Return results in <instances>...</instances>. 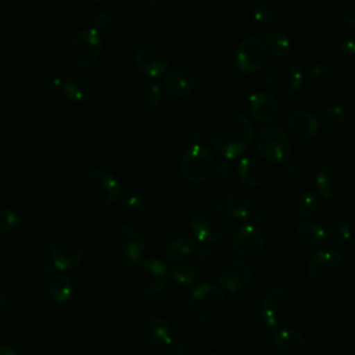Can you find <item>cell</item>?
Wrapping results in <instances>:
<instances>
[{"label":"cell","instance_id":"9c48e42d","mask_svg":"<svg viewBox=\"0 0 355 355\" xmlns=\"http://www.w3.org/2000/svg\"><path fill=\"white\" fill-rule=\"evenodd\" d=\"M257 150L261 158L270 164H284L293 153L287 133L279 126H265L257 136Z\"/></svg>","mask_w":355,"mask_h":355},{"label":"cell","instance_id":"836d02e7","mask_svg":"<svg viewBox=\"0 0 355 355\" xmlns=\"http://www.w3.org/2000/svg\"><path fill=\"white\" fill-rule=\"evenodd\" d=\"M169 277L179 286H191L197 282V272L184 262H178L172 265L168 270Z\"/></svg>","mask_w":355,"mask_h":355},{"label":"cell","instance_id":"603a6c76","mask_svg":"<svg viewBox=\"0 0 355 355\" xmlns=\"http://www.w3.org/2000/svg\"><path fill=\"white\" fill-rule=\"evenodd\" d=\"M333 46L343 54L355 55V17L343 15L331 28Z\"/></svg>","mask_w":355,"mask_h":355},{"label":"cell","instance_id":"f1b7e54d","mask_svg":"<svg viewBox=\"0 0 355 355\" xmlns=\"http://www.w3.org/2000/svg\"><path fill=\"white\" fill-rule=\"evenodd\" d=\"M225 208L230 218L244 220L251 215V200L245 193L234 190L226 196Z\"/></svg>","mask_w":355,"mask_h":355},{"label":"cell","instance_id":"3957f363","mask_svg":"<svg viewBox=\"0 0 355 355\" xmlns=\"http://www.w3.org/2000/svg\"><path fill=\"white\" fill-rule=\"evenodd\" d=\"M305 268L309 280L324 291L341 288L349 272L344 255L331 247H322L313 251L308 257Z\"/></svg>","mask_w":355,"mask_h":355},{"label":"cell","instance_id":"1f68e13d","mask_svg":"<svg viewBox=\"0 0 355 355\" xmlns=\"http://www.w3.org/2000/svg\"><path fill=\"white\" fill-rule=\"evenodd\" d=\"M265 44L268 49V53H272L275 57L283 58L291 54L293 43L288 35H286L282 31H270L268 32L265 37Z\"/></svg>","mask_w":355,"mask_h":355},{"label":"cell","instance_id":"d6986e66","mask_svg":"<svg viewBox=\"0 0 355 355\" xmlns=\"http://www.w3.org/2000/svg\"><path fill=\"white\" fill-rule=\"evenodd\" d=\"M286 129L291 139L308 141L316 137L319 132V121L316 115L309 111H295L287 118Z\"/></svg>","mask_w":355,"mask_h":355},{"label":"cell","instance_id":"ab89813d","mask_svg":"<svg viewBox=\"0 0 355 355\" xmlns=\"http://www.w3.org/2000/svg\"><path fill=\"white\" fill-rule=\"evenodd\" d=\"M19 226V216L8 207H0V233L7 234Z\"/></svg>","mask_w":355,"mask_h":355},{"label":"cell","instance_id":"8fae6325","mask_svg":"<svg viewBox=\"0 0 355 355\" xmlns=\"http://www.w3.org/2000/svg\"><path fill=\"white\" fill-rule=\"evenodd\" d=\"M103 40L100 32L94 28L80 29L71 40L69 58L72 64L80 69L92 67L100 57Z\"/></svg>","mask_w":355,"mask_h":355},{"label":"cell","instance_id":"7c38bea8","mask_svg":"<svg viewBox=\"0 0 355 355\" xmlns=\"http://www.w3.org/2000/svg\"><path fill=\"white\" fill-rule=\"evenodd\" d=\"M83 186L89 200L100 207H110L121 196V184L118 179L104 169L89 172Z\"/></svg>","mask_w":355,"mask_h":355},{"label":"cell","instance_id":"681fc988","mask_svg":"<svg viewBox=\"0 0 355 355\" xmlns=\"http://www.w3.org/2000/svg\"><path fill=\"white\" fill-rule=\"evenodd\" d=\"M265 219H266V212H265L263 209H258V211L254 214V216H252V220H254L252 225L257 226V225H259V223H263Z\"/></svg>","mask_w":355,"mask_h":355},{"label":"cell","instance_id":"4dcf8cb0","mask_svg":"<svg viewBox=\"0 0 355 355\" xmlns=\"http://www.w3.org/2000/svg\"><path fill=\"white\" fill-rule=\"evenodd\" d=\"M322 205V198L318 191L308 190L301 193L293 201V211L298 216H312Z\"/></svg>","mask_w":355,"mask_h":355},{"label":"cell","instance_id":"277c9868","mask_svg":"<svg viewBox=\"0 0 355 355\" xmlns=\"http://www.w3.org/2000/svg\"><path fill=\"white\" fill-rule=\"evenodd\" d=\"M318 193L330 201L355 196V166L344 159L326 161L316 173Z\"/></svg>","mask_w":355,"mask_h":355},{"label":"cell","instance_id":"cb8c5ba5","mask_svg":"<svg viewBox=\"0 0 355 355\" xmlns=\"http://www.w3.org/2000/svg\"><path fill=\"white\" fill-rule=\"evenodd\" d=\"M294 239L305 248H319L327 239L326 229L315 220H305L294 229Z\"/></svg>","mask_w":355,"mask_h":355},{"label":"cell","instance_id":"d590c367","mask_svg":"<svg viewBox=\"0 0 355 355\" xmlns=\"http://www.w3.org/2000/svg\"><path fill=\"white\" fill-rule=\"evenodd\" d=\"M329 239L336 247H343L351 239V225L347 219H337L329 230Z\"/></svg>","mask_w":355,"mask_h":355},{"label":"cell","instance_id":"2e32d148","mask_svg":"<svg viewBox=\"0 0 355 355\" xmlns=\"http://www.w3.org/2000/svg\"><path fill=\"white\" fill-rule=\"evenodd\" d=\"M169 280L166 265L158 258H144L135 269V283L146 294L161 293Z\"/></svg>","mask_w":355,"mask_h":355},{"label":"cell","instance_id":"52a82bcc","mask_svg":"<svg viewBox=\"0 0 355 355\" xmlns=\"http://www.w3.org/2000/svg\"><path fill=\"white\" fill-rule=\"evenodd\" d=\"M259 313L269 329L279 330L286 327L295 313L294 295L284 287L266 290L259 302Z\"/></svg>","mask_w":355,"mask_h":355},{"label":"cell","instance_id":"8992f818","mask_svg":"<svg viewBox=\"0 0 355 355\" xmlns=\"http://www.w3.org/2000/svg\"><path fill=\"white\" fill-rule=\"evenodd\" d=\"M226 306L227 302L223 290L214 283L197 284L190 293V313L198 323H215L223 316Z\"/></svg>","mask_w":355,"mask_h":355},{"label":"cell","instance_id":"6da1fadb","mask_svg":"<svg viewBox=\"0 0 355 355\" xmlns=\"http://www.w3.org/2000/svg\"><path fill=\"white\" fill-rule=\"evenodd\" d=\"M252 139V123L247 116L234 111L219 115L211 129L214 148L227 159L243 155L250 148Z\"/></svg>","mask_w":355,"mask_h":355},{"label":"cell","instance_id":"5b68a950","mask_svg":"<svg viewBox=\"0 0 355 355\" xmlns=\"http://www.w3.org/2000/svg\"><path fill=\"white\" fill-rule=\"evenodd\" d=\"M189 226L198 241L209 244L220 241L227 236L232 227V218L223 205L207 201L193 209Z\"/></svg>","mask_w":355,"mask_h":355},{"label":"cell","instance_id":"4fadbf2b","mask_svg":"<svg viewBox=\"0 0 355 355\" xmlns=\"http://www.w3.org/2000/svg\"><path fill=\"white\" fill-rule=\"evenodd\" d=\"M268 61V49L265 40L251 35L244 37L234 50V65L239 72L251 75L263 68Z\"/></svg>","mask_w":355,"mask_h":355},{"label":"cell","instance_id":"9a60e30c","mask_svg":"<svg viewBox=\"0 0 355 355\" xmlns=\"http://www.w3.org/2000/svg\"><path fill=\"white\" fill-rule=\"evenodd\" d=\"M50 255L53 265L57 269L69 270L82 263L85 247L76 234L62 233L54 239L50 248Z\"/></svg>","mask_w":355,"mask_h":355},{"label":"cell","instance_id":"f907efd6","mask_svg":"<svg viewBox=\"0 0 355 355\" xmlns=\"http://www.w3.org/2000/svg\"><path fill=\"white\" fill-rule=\"evenodd\" d=\"M0 355H18V354L10 345H0Z\"/></svg>","mask_w":355,"mask_h":355},{"label":"cell","instance_id":"e575fe53","mask_svg":"<svg viewBox=\"0 0 355 355\" xmlns=\"http://www.w3.org/2000/svg\"><path fill=\"white\" fill-rule=\"evenodd\" d=\"M306 75L318 85H329L336 79V69L327 62H316L306 68Z\"/></svg>","mask_w":355,"mask_h":355},{"label":"cell","instance_id":"db71d44e","mask_svg":"<svg viewBox=\"0 0 355 355\" xmlns=\"http://www.w3.org/2000/svg\"><path fill=\"white\" fill-rule=\"evenodd\" d=\"M83 3H86V4H97L98 1H101V0H82Z\"/></svg>","mask_w":355,"mask_h":355},{"label":"cell","instance_id":"bcb514c9","mask_svg":"<svg viewBox=\"0 0 355 355\" xmlns=\"http://www.w3.org/2000/svg\"><path fill=\"white\" fill-rule=\"evenodd\" d=\"M62 85L61 79L58 76H54V75H46L42 80V86L46 89V90H55L58 89L60 86Z\"/></svg>","mask_w":355,"mask_h":355},{"label":"cell","instance_id":"ba28073f","mask_svg":"<svg viewBox=\"0 0 355 355\" xmlns=\"http://www.w3.org/2000/svg\"><path fill=\"white\" fill-rule=\"evenodd\" d=\"M215 164V155L207 146L191 144L182 154L180 172L186 180L200 183L214 173Z\"/></svg>","mask_w":355,"mask_h":355},{"label":"cell","instance_id":"e0dca14e","mask_svg":"<svg viewBox=\"0 0 355 355\" xmlns=\"http://www.w3.org/2000/svg\"><path fill=\"white\" fill-rule=\"evenodd\" d=\"M232 245L240 258L245 261L258 259L265 250V237L255 225H241L232 236Z\"/></svg>","mask_w":355,"mask_h":355},{"label":"cell","instance_id":"484cf974","mask_svg":"<svg viewBox=\"0 0 355 355\" xmlns=\"http://www.w3.org/2000/svg\"><path fill=\"white\" fill-rule=\"evenodd\" d=\"M236 175L244 186L258 187L265 182L266 171L259 161L251 157H245L237 162Z\"/></svg>","mask_w":355,"mask_h":355},{"label":"cell","instance_id":"7402d4cb","mask_svg":"<svg viewBox=\"0 0 355 355\" xmlns=\"http://www.w3.org/2000/svg\"><path fill=\"white\" fill-rule=\"evenodd\" d=\"M248 112L259 123H270L280 114L279 101L266 92L252 93L248 98Z\"/></svg>","mask_w":355,"mask_h":355},{"label":"cell","instance_id":"c3c4849f","mask_svg":"<svg viewBox=\"0 0 355 355\" xmlns=\"http://www.w3.org/2000/svg\"><path fill=\"white\" fill-rule=\"evenodd\" d=\"M283 166H284V173H286V175L295 176V175H297V172H298L297 165H295V164H293V162H290V159H288L287 162H284V164H283Z\"/></svg>","mask_w":355,"mask_h":355},{"label":"cell","instance_id":"7bdbcfd3","mask_svg":"<svg viewBox=\"0 0 355 355\" xmlns=\"http://www.w3.org/2000/svg\"><path fill=\"white\" fill-rule=\"evenodd\" d=\"M214 172L216 173V176L220 179V180H226V179H230L234 173V165L232 162V159H227V158H222L220 161H218L215 164V169Z\"/></svg>","mask_w":355,"mask_h":355},{"label":"cell","instance_id":"83f0119b","mask_svg":"<svg viewBox=\"0 0 355 355\" xmlns=\"http://www.w3.org/2000/svg\"><path fill=\"white\" fill-rule=\"evenodd\" d=\"M196 252V243L191 237L178 236L171 239L164 247V255L171 262H184Z\"/></svg>","mask_w":355,"mask_h":355},{"label":"cell","instance_id":"60d3db41","mask_svg":"<svg viewBox=\"0 0 355 355\" xmlns=\"http://www.w3.org/2000/svg\"><path fill=\"white\" fill-rule=\"evenodd\" d=\"M122 208L128 212V214H133V215H139L144 211L146 208V202L144 198L136 193L128 194L122 198Z\"/></svg>","mask_w":355,"mask_h":355},{"label":"cell","instance_id":"816d5d0a","mask_svg":"<svg viewBox=\"0 0 355 355\" xmlns=\"http://www.w3.org/2000/svg\"><path fill=\"white\" fill-rule=\"evenodd\" d=\"M6 308H7V298L3 293H0V315L6 311Z\"/></svg>","mask_w":355,"mask_h":355},{"label":"cell","instance_id":"5bb4252c","mask_svg":"<svg viewBox=\"0 0 355 355\" xmlns=\"http://www.w3.org/2000/svg\"><path fill=\"white\" fill-rule=\"evenodd\" d=\"M265 85L276 94L291 96L302 87L304 72L294 62H279L266 72Z\"/></svg>","mask_w":355,"mask_h":355},{"label":"cell","instance_id":"f35d334b","mask_svg":"<svg viewBox=\"0 0 355 355\" xmlns=\"http://www.w3.org/2000/svg\"><path fill=\"white\" fill-rule=\"evenodd\" d=\"M141 100L148 107H157L162 101V89L157 82H147L141 86Z\"/></svg>","mask_w":355,"mask_h":355},{"label":"cell","instance_id":"30bf717a","mask_svg":"<svg viewBox=\"0 0 355 355\" xmlns=\"http://www.w3.org/2000/svg\"><path fill=\"white\" fill-rule=\"evenodd\" d=\"M135 65L143 76L155 79L168 71L171 55L164 44L158 42H144L135 51Z\"/></svg>","mask_w":355,"mask_h":355},{"label":"cell","instance_id":"b9f144b4","mask_svg":"<svg viewBox=\"0 0 355 355\" xmlns=\"http://www.w3.org/2000/svg\"><path fill=\"white\" fill-rule=\"evenodd\" d=\"M316 22V10L312 3H305L300 12V24L304 29L309 31Z\"/></svg>","mask_w":355,"mask_h":355},{"label":"cell","instance_id":"11a10c76","mask_svg":"<svg viewBox=\"0 0 355 355\" xmlns=\"http://www.w3.org/2000/svg\"><path fill=\"white\" fill-rule=\"evenodd\" d=\"M351 90L355 93V79L352 80V83H351Z\"/></svg>","mask_w":355,"mask_h":355},{"label":"cell","instance_id":"8d00e7d4","mask_svg":"<svg viewBox=\"0 0 355 355\" xmlns=\"http://www.w3.org/2000/svg\"><path fill=\"white\" fill-rule=\"evenodd\" d=\"M158 0H118V6L122 11L132 15L147 14L155 8Z\"/></svg>","mask_w":355,"mask_h":355},{"label":"cell","instance_id":"f546056e","mask_svg":"<svg viewBox=\"0 0 355 355\" xmlns=\"http://www.w3.org/2000/svg\"><path fill=\"white\" fill-rule=\"evenodd\" d=\"M47 291L51 300L55 301L57 304H67L72 298L73 286L67 275L58 273L50 279Z\"/></svg>","mask_w":355,"mask_h":355},{"label":"cell","instance_id":"7a4b0ae2","mask_svg":"<svg viewBox=\"0 0 355 355\" xmlns=\"http://www.w3.org/2000/svg\"><path fill=\"white\" fill-rule=\"evenodd\" d=\"M101 252L114 266L129 268L137 263L146 251L140 232L129 225L111 226L101 237Z\"/></svg>","mask_w":355,"mask_h":355},{"label":"cell","instance_id":"ffe728a7","mask_svg":"<svg viewBox=\"0 0 355 355\" xmlns=\"http://www.w3.org/2000/svg\"><path fill=\"white\" fill-rule=\"evenodd\" d=\"M62 93L64 96L78 104H83L89 101L96 92V83L93 78H90L86 73L82 72H73L67 76V79L62 80Z\"/></svg>","mask_w":355,"mask_h":355},{"label":"cell","instance_id":"f6af8a7d","mask_svg":"<svg viewBox=\"0 0 355 355\" xmlns=\"http://www.w3.org/2000/svg\"><path fill=\"white\" fill-rule=\"evenodd\" d=\"M168 354L169 355H187V347L184 343L179 341V340H172L168 345H166Z\"/></svg>","mask_w":355,"mask_h":355},{"label":"cell","instance_id":"44dd1931","mask_svg":"<svg viewBox=\"0 0 355 355\" xmlns=\"http://www.w3.org/2000/svg\"><path fill=\"white\" fill-rule=\"evenodd\" d=\"M139 336L148 345H168L172 341V326L162 318L150 316L139 324Z\"/></svg>","mask_w":355,"mask_h":355},{"label":"cell","instance_id":"7dc6e473","mask_svg":"<svg viewBox=\"0 0 355 355\" xmlns=\"http://www.w3.org/2000/svg\"><path fill=\"white\" fill-rule=\"evenodd\" d=\"M211 248H209V245L208 244H205V243H202V245L197 250V257H198V259L200 261H205V259H208L209 257H211Z\"/></svg>","mask_w":355,"mask_h":355},{"label":"cell","instance_id":"4316f807","mask_svg":"<svg viewBox=\"0 0 355 355\" xmlns=\"http://www.w3.org/2000/svg\"><path fill=\"white\" fill-rule=\"evenodd\" d=\"M196 87V79L189 71L175 69L164 79V89L172 97H186Z\"/></svg>","mask_w":355,"mask_h":355},{"label":"cell","instance_id":"d4e9b609","mask_svg":"<svg viewBox=\"0 0 355 355\" xmlns=\"http://www.w3.org/2000/svg\"><path fill=\"white\" fill-rule=\"evenodd\" d=\"M272 343L276 349H279L284 355H297L305 348V337L304 334L293 327H283L279 329Z\"/></svg>","mask_w":355,"mask_h":355},{"label":"cell","instance_id":"f5cc1de1","mask_svg":"<svg viewBox=\"0 0 355 355\" xmlns=\"http://www.w3.org/2000/svg\"><path fill=\"white\" fill-rule=\"evenodd\" d=\"M200 355H219L216 351H212V349H208V351H202Z\"/></svg>","mask_w":355,"mask_h":355},{"label":"cell","instance_id":"ac0fdd59","mask_svg":"<svg viewBox=\"0 0 355 355\" xmlns=\"http://www.w3.org/2000/svg\"><path fill=\"white\" fill-rule=\"evenodd\" d=\"M216 279H218L219 287L223 291L236 294L248 288L252 279V272H251V268L244 261L234 259L223 263L218 269Z\"/></svg>","mask_w":355,"mask_h":355},{"label":"cell","instance_id":"ee69618b","mask_svg":"<svg viewBox=\"0 0 355 355\" xmlns=\"http://www.w3.org/2000/svg\"><path fill=\"white\" fill-rule=\"evenodd\" d=\"M92 24H93L92 28H94L97 32H104L112 24V14L108 11H100L94 15Z\"/></svg>","mask_w":355,"mask_h":355},{"label":"cell","instance_id":"d6a6232c","mask_svg":"<svg viewBox=\"0 0 355 355\" xmlns=\"http://www.w3.org/2000/svg\"><path fill=\"white\" fill-rule=\"evenodd\" d=\"M347 111L344 107L334 104L329 107L322 115V126L329 132H337L347 123Z\"/></svg>","mask_w":355,"mask_h":355},{"label":"cell","instance_id":"74e56055","mask_svg":"<svg viewBox=\"0 0 355 355\" xmlns=\"http://www.w3.org/2000/svg\"><path fill=\"white\" fill-rule=\"evenodd\" d=\"M252 18L261 26L269 25L273 19V8L270 3L268 0H257L252 8Z\"/></svg>","mask_w":355,"mask_h":355}]
</instances>
